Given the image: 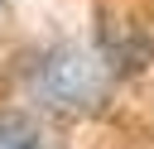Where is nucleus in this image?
Instances as JSON below:
<instances>
[{
    "label": "nucleus",
    "instance_id": "1",
    "mask_svg": "<svg viewBox=\"0 0 154 149\" xmlns=\"http://www.w3.org/2000/svg\"><path fill=\"white\" fill-rule=\"evenodd\" d=\"M0 149H38V130L24 115L0 111Z\"/></svg>",
    "mask_w": 154,
    "mask_h": 149
}]
</instances>
